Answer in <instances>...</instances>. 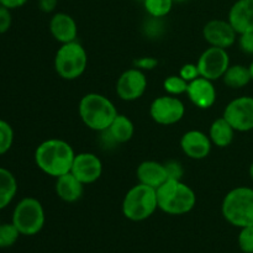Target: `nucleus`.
Wrapping results in <instances>:
<instances>
[{
    "label": "nucleus",
    "instance_id": "obj_24",
    "mask_svg": "<svg viewBox=\"0 0 253 253\" xmlns=\"http://www.w3.org/2000/svg\"><path fill=\"white\" fill-rule=\"evenodd\" d=\"M142 4L150 16L162 19L170 12L174 0H143Z\"/></svg>",
    "mask_w": 253,
    "mask_h": 253
},
{
    "label": "nucleus",
    "instance_id": "obj_18",
    "mask_svg": "<svg viewBox=\"0 0 253 253\" xmlns=\"http://www.w3.org/2000/svg\"><path fill=\"white\" fill-rule=\"evenodd\" d=\"M136 175L141 184L148 185L151 188H160L168 179L165 163L156 161H143L136 169Z\"/></svg>",
    "mask_w": 253,
    "mask_h": 253
},
{
    "label": "nucleus",
    "instance_id": "obj_14",
    "mask_svg": "<svg viewBox=\"0 0 253 253\" xmlns=\"http://www.w3.org/2000/svg\"><path fill=\"white\" fill-rule=\"evenodd\" d=\"M212 142L209 135L199 130L187 131L180 138V148L187 157L200 161L209 156Z\"/></svg>",
    "mask_w": 253,
    "mask_h": 253
},
{
    "label": "nucleus",
    "instance_id": "obj_37",
    "mask_svg": "<svg viewBox=\"0 0 253 253\" xmlns=\"http://www.w3.org/2000/svg\"><path fill=\"white\" fill-rule=\"evenodd\" d=\"M250 178H251L252 179V182H253V162L251 163V166H250Z\"/></svg>",
    "mask_w": 253,
    "mask_h": 253
},
{
    "label": "nucleus",
    "instance_id": "obj_40",
    "mask_svg": "<svg viewBox=\"0 0 253 253\" xmlns=\"http://www.w3.org/2000/svg\"><path fill=\"white\" fill-rule=\"evenodd\" d=\"M138 1H143V0H138Z\"/></svg>",
    "mask_w": 253,
    "mask_h": 253
},
{
    "label": "nucleus",
    "instance_id": "obj_39",
    "mask_svg": "<svg viewBox=\"0 0 253 253\" xmlns=\"http://www.w3.org/2000/svg\"><path fill=\"white\" fill-rule=\"evenodd\" d=\"M188 1V0H174V2H185Z\"/></svg>",
    "mask_w": 253,
    "mask_h": 253
},
{
    "label": "nucleus",
    "instance_id": "obj_8",
    "mask_svg": "<svg viewBox=\"0 0 253 253\" xmlns=\"http://www.w3.org/2000/svg\"><path fill=\"white\" fill-rule=\"evenodd\" d=\"M185 114V106L174 95H162L156 98L150 105V115L158 125L170 126L179 123Z\"/></svg>",
    "mask_w": 253,
    "mask_h": 253
},
{
    "label": "nucleus",
    "instance_id": "obj_5",
    "mask_svg": "<svg viewBox=\"0 0 253 253\" xmlns=\"http://www.w3.org/2000/svg\"><path fill=\"white\" fill-rule=\"evenodd\" d=\"M157 209V190L141 183L126 193L121 205L124 216L133 222L150 219Z\"/></svg>",
    "mask_w": 253,
    "mask_h": 253
},
{
    "label": "nucleus",
    "instance_id": "obj_33",
    "mask_svg": "<svg viewBox=\"0 0 253 253\" xmlns=\"http://www.w3.org/2000/svg\"><path fill=\"white\" fill-rule=\"evenodd\" d=\"M12 24L11 10L0 5V35L5 34L10 30Z\"/></svg>",
    "mask_w": 253,
    "mask_h": 253
},
{
    "label": "nucleus",
    "instance_id": "obj_19",
    "mask_svg": "<svg viewBox=\"0 0 253 253\" xmlns=\"http://www.w3.org/2000/svg\"><path fill=\"white\" fill-rule=\"evenodd\" d=\"M54 190L57 197L64 203H76L83 195L84 184L69 172L56 178Z\"/></svg>",
    "mask_w": 253,
    "mask_h": 253
},
{
    "label": "nucleus",
    "instance_id": "obj_29",
    "mask_svg": "<svg viewBox=\"0 0 253 253\" xmlns=\"http://www.w3.org/2000/svg\"><path fill=\"white\" fill-rule=\"evenodd\" d=\"M166 170H167L168 179H178L182 180L183 174H184V169H183L182 165L177 161H168L165 163Z\"/></svg>",
    "mask_w": 253,
    "mask_h": 253
},
{
    "label": "nucleus",
    "instance_id": "obj_7",
    "mask_svg": "<svg viewBox=\"0 0 253 253\" xmlns=\"http://www.w3.org/2000/svg\"><path fill=\"white\" fill-rule=\"evenodd\" d=\"M11 222L22 236H35L41 232L46 222L43 205L36 198H22L15 205Z\"/></svg>",
    "mask_w": 253,
    "mask_h": 253
},
{
    "label": "nucleus",
    "instance_id": "obj_38",
    "mask_svg": "<svg viewBox=\"0 0 253 253\" xmlns=\"http://www.w3.org/2000/svg\"><path fill=\"white\" fill-rule=\"evenodd\" d=\"M250 68V73H251V78H252V82H253V61L251 62V64L249 66Z\"/></svg>",
    "mask_w": 253,
    "mask_h": 253
},
{
    "label": "nucleus",
    "instance_id": "obj_2",
    "mask_svg": "<svg viewBox=\"0 0 253 253\" xmlns=\"http://www.w3.org/2000/svg\"><path fill=\"white\" fill-rule=\"evenodd\" d=\"M156 190L158 209L168 215H185L197 205V194L182 180L167 179Z\"/></svg>",
    "mask_w": 253,
    "mask_h": 253
},
{
    "label": "nucleus",
    "instance_id": "obj_32",
    "mask_svg": "<svg viewBox=\"0 0 253 253\" xmlns=\"http://www.w3.org/2000/svg\"><path fill=\"white\" fill-rule=\"evenodd\" d=\"M158 66V59L155 57H140L133 61V67L140 71H152Z\"/></svg>",
    "mask_w": 253,
    "mask_h": 253
},
{
    "label": "nucleus",
    "instance_id": "obj_16",
    "mask_svg": "<svg viewBox=\"0 0 253 253\" xmlns=\"http://www.w3.org/2000/svg\"><path fill=\"white\" fill-rule=\"evenodd\" d=\"M49 32L52 37L61 44L77 41L78 25L76 20L67 12H56L49 20Z\"/></svg>",
    "mask_w": 253,
    "mask_h": 253
},
{
    "label": "nucleus",
    "instance_id": "obj_31",
    "mask_svg": "<svg viewBox=\"0 0 253 253\" xmlns=\"http://www.w3.org/2000/svg\"><path fill=\"white\" fill-rule=\"evenodd\" d=\"M179 76L182 77L184 81H187L188 83L193 82L194 79L199 78V68H198L197 64L194 63H187L184 66H182V68L179 69Z\"/></svg>",
    "mask_w": 253,
    "mask_h": 253
},
{
    "label": "nucleus",
    "instance_id": "obj_27",
    "mask_svg": "<svg viewBox=\"0 0 253 253\" xmlns=\"http://www.w3.org/2000/svg\"><path fill=\"white\" fill-rule=\"evenodd\" d=\"M163 89L169 95H182V94L187 93L188 82L184 81L179 74L178 76H169L163 82Z\"/></svg>",
    "mask_w": 253,
    "mask_h": 253
},
{
    "label": "nucleus",
    "instance_id": "obj_21",
    "mask_svg": "<svg viewBox=\"0 0 253 253\" xmlns=\"http://www.w3.org/2000/svg\"><path fill=\"white\" fill-rule=\"evenodd\" d=\"M110 137L115 141L116 145H123L128 142L135 133V125L130 118L123 114H118L109 128H106Z\"/></svg>",
    "mask_w": 253,
    "mask_h": 253
},
{
    "label": "nucleus",
    "instance_id": "obj_35",
    "mask_svg": "<svg viewBox=\"0 0 253 253\" xmlns=\"http://www.w3.org/2000/svg\"><path fill=\"white\" fill-rule=\"evenodd\" d=\"M57 4H58V0H39V9L42 12L51 14L56 10Z\"/></svg>",
    "mask_w": 253,
    "mask_h": 253
},
{
    "label": "nucleus",
    "instance_id": "obj_4",
    "mask_svg": "<svg viewBox=\"0 0 253 253\" xmlns=\"http://www.w3.org/2000/svg\"><path fill=\"white\" fill-rule=\"evenodd\" d=\"M221 214L235 227L253 226V188L236 187L230 190L222 199Z\"/></svg>",
    "mask_w": 253,
    "mask_h": 253
},
{
    "label": "nucleus",
    "instance_id": "obj_26",
    "mask_svg": "<svg viewBox=\"0 0 253 253\" xmlns=\"http://www.w3.org/2000/svg\"><path fill=\"white\" fill-rule=\"evenodd\" d=\"M14 143V128L7 121L0 119V156L11 150Z\"/></svg>",
    "mask_w": 253,
    "mask_h": 253
},
{
    "label": "nucleus",
    "instance_id": "obj_1",
    "mask_svg": "<svg viewBox=\"0 0 253 253\" xmlns=\"http://www.w3.org/2000/svg\"><path fill=\"white\" fill-rule=\"evenodd\" d=\"M74 157L76 152L73 147L67 141L59 138H49L41 142L34 155L37 168L53 178L71 172Z\"/></svg>",
    "mask_w": 253,
    "mask_h": 253
},
{
    "label": "nucleus",
    "instance_id": "obj_10",
    "mask_svg": "<svg viewBox=\"0 0 253 253\" xmlns=\"http://www.w3.org/2000/svg\"><path fill=\"white\" fill-rule=\"evenodd\" d=\"M224 116L236 132L253 130V96L245 95L234 99L226 105Z\"/></svg>",
    "mask_w": 253,
    "mask_h": 253
},
{
    "label": "nucleus",
    "instance_id": "obj_36",
    "mask_svg": "<svg viewBox=\"0 0 253 253\" xmlns=\"http://www.w3.org/2000/svg\"><path fill=\"white\" fill-rule=\"evenodd\" d=\"M29 0H0V5L7 7L10 10L19 9V7L24 6Z\"/></svg>",
    "mask_w": 253,
    "mask_h": 253
},
{
    "label": "nucleus",
    "instance_id": "obj_30",
    "mask_svg": "<svg viewBox=\"0 0 253 253\" xmlns=\"http://www.w3.org/2000/svg\"><path fill=\"white\" fill-rule=\"evenodd\" d=\"M237 42H239L240 49H241L245 54L253 56V31L239 35Z\"/></svg>",
    "mask_w": 253,
    "mask_h": 253
},
{
    "label": "nucleus",
    "instance_id": "obj_23",
    "mask_svg": "<svg viewBox=\"0 0 253 253\" xmlns=\"http://www.w3.org/2000/svg\"><path fill=\"white\" fill-rule=\"evenodd\" d=\"M222 81L226 84V86L231 89L244 88V86L249 85L250 82H252L250 68L244 64H232V66L230 64L222 77Z\"/></svg>",
    "mask_w": 253,
    "mask_h": 253
},
{
    "label": "nucleus",
    "instance_id": "obj_13",
    "mask_svg": "<svg viewBox=\"0 0 253 253\" xmlns=\"http://www.w3.org/2000/svg\"><path fill=\"white\" fill-rule=\"evenodd\" d=\"M203 37L210 46L227 49L234 46L239 35L227 20L215 19L203 27Z\"/></svg>",
    "mask_w": 253,
    "mask_h": 253
},
{
    "label": "nucleus",
    "instance_id": "obj_6",
    "mask_svg": "<svg viewBox=\"0 0 253 253\" xmlns=\"http://www.w3.org/2000/svg\"><path fill=\"white\" fill-rule=\"evenodd\" d=\"M88 67V53L78 41L63 43L54 56V71L64 81H76Z\"/></svg>",
    "mask_w": 253,
    "mask_h": 253
},
{
    "label": "nucleus",
    "instance_id": "obj_17",
    "mask_svg": "<svg viewBox=\"0 0 253 253\" xmlns=\"http://www.w3.org/2000/svg\"><path fill=\"white\" fill-rule=\"evenodd\" d=\"M227 21L237 35L253 31V0H236L230 7Z\"/></svg>",
    "mask_w": 253,
    "mask_h": 253
},
{
    "label": "nucleus",
    "instance_id": "obj_3",
    "mask_svg": "<svg viewBox=\"0 0 253 253\" xmlns=\"http://www.w3.org/2000/svg\"><path fill=\"white\" fill-rule=\"evenodd\" d=\"M78 113L84 125L96 132L109 128L119 114L113 101L99 93L85 94L79 101Z\"/></svg>",
    "mask_w": 253,
    "mask_h": 253
},
{
    "label": "nucleus",
    "instance_id": "obj_34",
    "mask_svg": "<svg viewBox=\"0 0 253 253\" xmlns=\"http://www.w3.org/2000/svg\"><path fill=\"white\" fill-rule=\"evenodd\" d=\"M150 17L151 19L148 20V21H146L145 26H143L146 35H148V36L151 37L160 36L161 32H162V24H161L160 21L161 19H158V17H152V16Z\"/></svg>",
    "mask_w": 253,
    "mask_h": 253
},
{
    "label": "nucleus",
    "instance_id": "obj_9",
    "mask_svg": "<svg viewBox=\"0 0 253 253\" xmlns=\"http://www.w3.org/2000/svg\"><path fill=\"white\" fill-rule=\"evenodd\" d=\"M197 66L199 68L200 77L212 82L221 79L230 67L229 53L225 48L210 46L200 54Z\"/></svg>",
    "mask_w": 253,
    "mask_h": 253
},
{
    "label": "nucleus",
    "instance_id": "obj_12",
    "mask_svg": "<svg viewBox=\"0 0 253 253\" xmlns=\"http://www.w3.org/2000/svg\"><path fill=\"white\" fill-rule=\"evenodd\" d=\"M71 173L84 185L93 184L103 174V163L95 153H78L74 157Z\"/></svg>",
    "mask_w": 253,
    "mask_h": 253
},
{
    "label": "nucleus",
    "instance_id": "obj_28",
    "mask_svg": "<svg viewBox=\"0 0 253 253\" xmlns=\"http://www.w3.org/2000/svg\"><path fill=\"white\" fill-rule=\"evenodd\" d=\"M237 242H239V247L242 252L253 253V226L240 229Z\"/></svg>",
    "mask_w": 253,
    "mask_h": 253
},
{
    "label": "nucleus",
    "instance_id": "obj_15",
    "mask_svg": "<svg viewBox=\"0 0 253 253\" xmlns=\"http://www.w3.org/2000/svg\"><path fill=\"white\" fill-rule=\"evenodd\" d=\"M185 94L193 105L203 110L210 109L216 103V89L212 84V81H209L204 77H199L188 83Z\"/></svg>",
    "mask_w": 253,
    "mask_h": 253
},
{
    "label": "nucleus",
    "instance_id": "obj_20",
    "mask_svg": "<svg viewBox=\"0 0 253 253\" xmlns=\"http://www.w3.org/2000/svg\"><path fill=\"white\" fill-rule=\"evenodd\" d=\"M235 128L229 124V121L222 116L216 119L211 124L209 128V137L211 140L212 145L219 148L229 147L235 138Z\"/></svg>",
    "mask_w": 253,
    "mask_h": 253
},
{
    "label": "nucleus",
    "instance_id": "obj_11",
    "mask_svg": "<svg viewBox=\"0 0 253 253\" xmlns=\"http://www.w3.org/2000/svg\"><path fill=\"white\" fill-rule=\"evenodd\" d=\"M147 89V77L145 72L132 68L126 69L116 82V94L124 101H135L140 99Z\"/></svg>",
    "mask_w": 253,
    "mask_h": 253
},
{
    "label": "nucleus",
    "instance_id": "obj_22",
    "mask_svg": "<svg viewBox=\"0 0 253 253\" xmlns=\"http://www.w3.org/2000/svg\"><path fill=\"white\" fill-rule=\"evenodd\" d=\"M17 193V180L14 173L0 167V210L11 204Z\"/></svg>",
    "mask_w": 253,
    "mask_h": 253
},
{
    "label": "nucleus",
    "instance_id": "obj_25",
    "mask_svg": "<svg viewBox=\"0 0 253 253\" xmlns=\"http://www.w3.org/2000/svg\"><path fill=\"white\" fill-rule=\"evenodd\" d=\"M20 236L21 234L12 222L0 224V249H9L14 246Z\"/></svg>",
    "mask_w": 253,
    "mask_h": 253
}]
</instances>
